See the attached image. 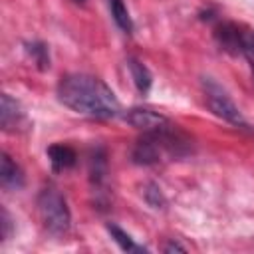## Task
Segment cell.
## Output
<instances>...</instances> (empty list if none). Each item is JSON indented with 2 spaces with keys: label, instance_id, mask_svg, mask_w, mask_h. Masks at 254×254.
<instances>
[{
  "label": "cell",
  "instance_id": "1",
  "mask_svg": "<svg viewBox=\"0 0 254 254\" xmlns=\"http://www.w3.org/2000/svg\"><path fill=\"white\" fill-rule=\"evenodd\" d=\"M58 99L71 111L95 119H111L121 111L115 93L99 77L87 73L64 75L58 83Z\"/></svg>",
  "mask_w": 254,
  "mask_h": 254
},
{
  "label": "cell",
  "instance_id": "2",
  "mask_svg": "<svg viewBox=\"0 0 254 254\" xmlns=\"http://www.w3.org/2000/svg\"><path fill=\"white\" fill-rule=\"evenodd\" d=\"M38 214L44 224L52 234H64L71 226V212L62 196V192L54 187H46L38 194Z\"/></svg>",
  "mask_w": 254,
  "mask_h": 254
},
{
  "label": "cell",
  "instance_id": "3",
  "mask_svg": "<svg viewBox=\"0 0 254 254\" xmlns=\"http://www.w3.org/2000/svg\"><path fill=\"white\" fill-rule=\"evenodd\" d=\"M202 91H204L206 105L212 109L214 115L222 117L224 121H228L234 127H242V129L248 127V123L242 117L236 103L230 99V95L224 91V87H220L212 77H202Z\"/></svg>",
  "mask_w": 254,
  "mask_h": 254
},
{
  "label": "cell",
  "instance_id": "4",
  "mask_svg": "<svg viewBox=\"0 0 254 254\" xmlns=\"http://www.w3.org/2000/svg\"><path fill=\"white\" fill-rule=\"evenodd\" d=\"M163 153H167V151H165L159 131H151V133H143V137L135 143V147L131 151V159L137 165H155L161 161Z\"/></svg>",
  "mask_w": 254,
  "mask_h": 254
},
{
  "label": "cell",
  "instance_id": "5",
  "mask_svg": "<svg viewBox=\"0 0 254 254\" xmlns=\"http://www.w3.org/2000/svg\"><path fill=\"white\" fill-rule=\"evenodd\" d=\"M125 121L137 129H141L143 133H151V131H159L163 127H167L171 121L157 113V111H151V109H145V107H133L125 113Z\"/></svg>",
  "mask_w": 254,
  "mask_h": 254
},
{
  "label": "cell",
  "instance_id": "6",
  "mask_svg": "<svg viewBox=\"0 0 254 254\" xmlns=\"http://www.w3.org/2000/svg\"><path fill=\"white\" fill-rule=\"evenodd\" d=\"M242 32L244 30L240 26H236L232 22H224L216 28L214 36L222 50H226L230 54H242Z\"/></svg>",
  "mask_w": 254,
  "mask_h": 254
},
{
  "label": "cell",
  "instance_id": "7",
  "mask_svg": "<svg viewBox=\"0 0 254 254\" xmlns=\"http://www.w3.org/2000/svg\"><path fill=\"white\" fill-rule=\"evenodd\" d=\"M24 123V111L20 109L18 101L12 99L8 93H2L0 103V125L4 131H16Z\"/></svg>",
  "mask_w": 254,
  "mask_h": 254
},
{
  "label": "cell",
  "instance_id": "8",
  "mask_svg": "<svg viewBox=\"0 0 254 254\" xmlns=\"http://www.w3.org/2000/svg\"><path fill=\"white\" fill-rule=\"evenodd\" d=\"M0 185L8 190H18L24 187V173L8 153H2L0 159Z\"/></svg>",
  "mask_w": 254,
  "mask_h": 254
},
{
  "label": "cell",
  "instance_id": "9",
  "mask_svg": "<svg viewBox=\"0 0 254 254\" xmlns=\"http://www.w3.org/2000/svg\"><path fill=\"white\" fill-rule=\"evenodd\" d=\"M48 157H50V163H52L54 171H65V169L73 167L75 161H77L75 151L69 145H62V143L50 145L48 147Z\"/></svg>",
  "mask_w": 254,
  "mask_h": 254
},
{
  "label": "cell",
  "instance_id": "10",
  "mask_svg": "<svg viewBox=\"0 0 254 254\" xmlns=\"http://www.w3.org/2000/svg\"><path fill=\"white\" fill-rule=\"evenodd\" d=\"M127 65H129V71H131V77H133V83L135 87L139 89V93H147L151 89V83H153V75L149 71V67L135 60V58H129L127 60Z\"/></svg>",
  "mask_w": 254,
  "mask_h": 254
},
{
  "label": "cell",
  "instance_id": "11",
  "mask_svg": "<svg viewBox=\"0 0 254 254\" xmlns=\"http://www.w3.org/2000/svg\"><path fill=\"white\" fill-rule=\"evenodd\" d=\"M107 230H109L111 238L121 246V250H125V252H147V248L135 244V240H133L123 228H119L117 224H111V222H109V224H107Z\"/></svg>",
  "mask_w": 254,
  "mask_h": 254
},
{
  "label": "cell",
  "instance_id": "12",
  "mask_svg": "<svg viewBox=\"0 0 254 254\" xmlns=\"http://www.w3.org/2000/svg\"><path fill=\"white\" fill-rule=\"evenodd\" d=\"M109 10H111V16L115 20V24L125 32V34H131L133 30V20L123 4V0H109Z\"/></svg>",
  "mask_w": 254,
  "mask_h": 254
},
{
  "label": "cell",
  "instance_id": "13",
  "mask_svg": "<svg viewBox=\"0 0 254 254\" xmlns=\"http://www.w3.org/2000/svg\"><path fill=\"white\" fill-rule=\"evenodd\" d=\"M105 171H107V163H105V153L103 151H95V155L89 161V173H91V181L95 185H101L105 179Z\"/></svg>",
  "mask_w": 254,
  "mask_h": 254
},
{
  "label": "cell",
  "instance_id": "14",
  "mask_svg": "<svg viewBox=\"0 0 254 254\" xmlns=\"http://www.w3.org/2000/svg\"><path fill=\"white\" fill-rule=\"evenodd\" d=\"M143 198H145V202L151 208H165V204H167L161 189L155 183H145V187H143Z\"/></svg>",
  "mask_w": 254,
  "mask_h": 254
},
{
  "label": "cell",
  "instance_id": "15",
  "mask_svg": "<svg viewBox=\"0 0 254 254\" xmlns=\"http://www.w3.org/2000/svg\"><path fill=\"white\" fill-rule=\"evenodd\" d=\"M28 54L34 58V62L38 64L40 69H48L50 67V54H48V46L42 42H34L28 44Z\"/></svg>",
  "mask_w": 254,
  "mask_h": 254
},
{
  "label": "cell",
  "instance_id": "16",
  "mask_svg": "<svg viewBox=\"0 0 254 254\" xmlns=\"http://www.w3.org/2000/svg\"><path fill=\"white\" fill-rule=\"evenodd\" d=\"M242 56L250 62H254V30L242 32Z\"/></svg>",
  "mask_w": 254,
  "mask_h": 254
},
{
  "label": "cell",
  "instance_id": "17",
  "mask_svg": "<svg viewBox=\"0 0 254 254\" xmlns=\"http://www.w3.org/2000/svg\"><path fill=\"white\" fill-rule=\"evenodd\" d=\"M10 230H12V220H10L8 212L2 210V240H8L10 238Z\"/></svg>",
  "mask_w": 254,
  "mask_h": 254
},
{
  "label": "cell",
  "instance_id": "18",
  "mask_svg": "<svg viewBox=\"0 0 254 254\" xmlns=\"http://www.w3.org/2000/svg\"><path fill=\"white\" fill-rule=\"evenodd\" d=\"M187 248L185 246H181V244H177V242H169L167 246H165V252H185Z\"/></svg>",
  "mask_w": 254,
  "mask_h": 254
},
{
  "label": "cell",
  "instance_id": "19",
  "mask_svg": "<svg viewBox=\"0 0 254 254\" xmlns=\"http://www.w3.org/2000/svg\"><path fill=\"white\" fill-rule=\"evenodd\" d=\"M250 69H252V77H254V62H250Z\"/></svg>",
  "mask_w": 254,
  "mask_h": 254
},
{
  "label": "cell",
  "instance_id": "20",
  "mask_svg": "<svg viewBox=\"0 0 254 254\" xmlns=\"http://www.w3.org/2000/svg\"><path fill=\"white\" fill-rule=\"evenodd\" d=\"M75 2H85V0H75Z\"/></svg>",
  "mask_w": 254,
  "mask_h": 254
}]
</instances>
